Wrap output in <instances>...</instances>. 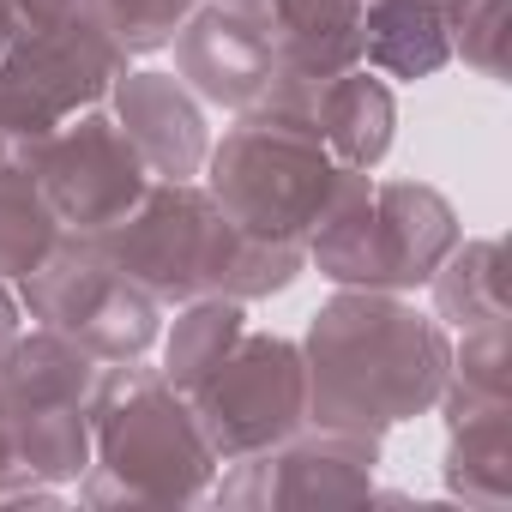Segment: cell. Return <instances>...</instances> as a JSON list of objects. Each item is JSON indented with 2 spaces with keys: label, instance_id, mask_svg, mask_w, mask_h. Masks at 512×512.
Instances as JSON below:
<instances>
[{
  "label": "cell",
  "instance_id": "1",
  "mask_svg": "<svg viewBox=\"0 0 512 512\" xmlns=\"http://www.w3.org/2000/svg\"><path fill=\"white\" fill-rule=\"evenodd\" d=\"M452 205L434 187H374L368 175H338L320 223L314 253L326 278L338 284H374V290H410L440 272L452 253Z\"/></svg>",
  "mask_w": 512,
  "mask_h": 512
},
{
  "label": "cell",
  "instance_id": "2",
  "mask_svg": "<svg viewBox=\"0 0 512 512\" xmlns=\"http://www.w3.org/2000/svg\"><path fill=\"white\" fill-rule=\"evenodd\" d=\"M338 175L344 169L326 157L320 127L290 109L241 121V133L217 151V199L235 205V223L247 235L290 241V247L302 229L320 223Z\"/></svg>",
  "mask_w": 512,
  "mask_h": 512
},
{
  "label": "cell",
  "instance_id": "3",
  "mask_svg": "<svg viewBox=\"0 0 512 512\" xmlns=\"http://www.w3.org/2000/svg\"><path fill=\"white\" fill-rule=\"evenodd\" d=\"M37 193L73 223V229H109V223H127L145 175H139V151L127 133H115L109 121H85L79 133L55 139L43 151V169H37Z\"/></svg>",
  "mask_w": 512,
  "mask_h": 512
},
{
  "label": "cell",
  "instance_id": "4",
  "mask_svg": "<svg viewBox=\"0 0 512 512\" xmlns=\"http://www.w3.org/2000/svg\"><path fill=\"white\" fill-rule=\"evenodd\" d=\"M181 67L217 103L266 97L278 79V49H272L260 7L253 0H217V7H205L181 37Z\"/></svg>",
  "mask_w": 512,
  "mask_h": 512
},
{
  "label": "cell",
  "instance_id": "5",
  "mask_svg": "<svg viewBox=\"0 0 512 512\" xmlns=\"http://www.w3.org/2000/svg\"><path fill=\"white\" fill-rule=\"evenodd\" d=\"M121 115H127L121 133L133 139V151H139L145 163H157L169 181L193 175V163H199V151H205V127H199L193 103H187L169 79L139 73V79L121 91Z\"/></svg>",
  "mask_w": 512,
  "mask_h": 512
},
{
  "label": "cell",
  "instance_id": "6",
  "mask_svg": "<svg viewBox=\"0 0 512 512\" xmlns=\"http://www.w3.org/2000/svg\"><path fill=\"white\" fill-rule=\"evenodd\" d=\"M320 139L344 157V169L380 163L392 145V97L380 79L368 73H338L332 85H320V109H314Z\"/></svg>",
  "mask_w": 512,
  "mask_h": 512
},
{
  "label": "cell",
  "instance_id": "7",
  "mask_svg": "<svg viewBox=\"0 0 512 512\" xmlns=\"http://www.w3.org/2000/svg\"><path fill=\"white\" fill-rule=\"evenodd\" d=\"M440 290V314L464 332L476 326H500L506 302H500V241H464V253H452V266L434 272Z\"/></svg>",
  "mask_w": 512,
  "mask_h": 512
},
{
  "label": "cell",
  "instance_id": "8",
  "mask_svg": "<svg viewBox=\"0 0 512 512\" xmlns=\"http://www.w3.org/2000/svg\"><path fill=\"white\" fill-rule=\"evenodd\" d=\"M49 235L55 229H49V211L31 175H7L0 181V278L37 272L49 260Z\"/></svg>",
  "mask_w": 512,
  "mask_h": 512
},
{
  "label": "cell",
  "instance_id": "9",
  "mask_svg": "<svg viewBox=\"0 0 512 512\" xmlns=\"http://www.w3.org/2000/svg\"><path fill=\"white\" fill-rule=\"evenodd\" d=\"M187 7H193V0H91L97 25H103L121 49H133V55L163 49V43L175 37V25H181Z\"/></svg>",
  "mask_w": 512,
  "mask_h": 512
},
{
  "label": "cell",
  "instance_id": "10",
  "mask_svg": "<svg viewBox=\"0 0 512 512\" xmlns=\"http://www.w3.org/2000/svg\"><path fill=\"white\" fill-rule=\"evenodd\" d=\"M446 43L488 79H500L506 43V0H446Z\"/></svg>",
  "mask_w": 512,
  "mask_h": 512
},
{
  "label": "cell",
  "instance_id": "11",
  "mask_svg": "<svg viewBox=\"0 0 512 512\" xmlns=\"http://www.w3.org/2000/svg\"><path fill=\"white\" fill-rule=\"evenodd\" d=\"M235 320H241L235 308H199V314H187L181 332L169 338V374L175 380H199L205 362H223V350L235 338Z\"/></svg>",
  "mask_w": 512,
  "mask_h": 512
},
{
  "label": "cell",
  "instance_id": "12",
  "mask_svg": "<svg viewBox=\"0 0 512 512\" xmlns=\"http://www.w3.org/2000/svg\"><path fill=\"white\" fill-rule=\"evenodd\" d=\"M73 7H79V0H0V43H13V49L37 43L55 25H67Z\"/></svg>",
  "mask_w": 512,
  "mask_h": 512
}]
</instances>
